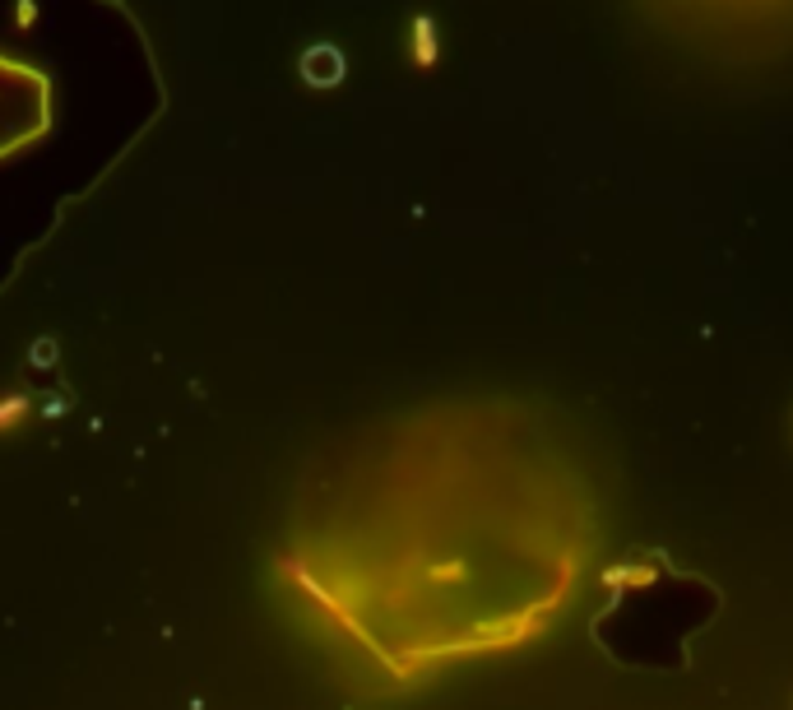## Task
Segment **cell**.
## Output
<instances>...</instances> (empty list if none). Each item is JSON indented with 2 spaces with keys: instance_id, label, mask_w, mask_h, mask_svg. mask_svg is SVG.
<instances>
[{
  "instance_id": "obj_1",
  "label": "cell",
  "mask_w": 793,
  "mask_h": 710,
  "mask_svg": "<svg viewBox=\"0 0 793 710\" xmlns=\"http://www.w3.org/2000/svg\"><path fill=\"white\" fill-rule=\"evenodd\" d=\"M413 56H418V65H431L436 61V24L431 19H418L413 24Z\"/></svg>"
},
{
  "instance_id": "obj_2",
  "label": "cell",
  "mask_w": 793,
  "mask_h": 710,
  "mask_svg": "<svg viewBox=\"0 0 793 710\" xmlns=\"http://www.w3.org/2000/svg\"><path fill=\"white\" fill-rule=\"evenodd\" d=\"M24 409H28V400H19V394H15V400H5V404H0V427H15V418H24Z\"/></svg>"
}]
</instances>
